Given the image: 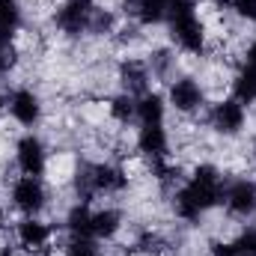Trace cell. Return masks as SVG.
<instances>
[{"label": "cell", "mask_w": 256, "mask_h": 256, "mask_svg": "<svg viewBox=\"0 0 256 256\" xmlns=\"http://www.w3.org/2000/svg\"><path fill=\"white\" fill-rule=\"evenodd\" d=\"M12 66H15V45H12V39L0 36V72H9Z\"/></svg>", "instance_id": "obj_22"}, {"label": "cell", "mask_w": 256, "mask_h": 256, "mask_svg": "<svg viewBox=\"0 0 256 256\" xmlns=\"http://www.w3.org/2000/svg\"><path fill=\"white\" fill-rule=\"evenodd\" d=\"M161 244H164V242H161L158 236H152V232H146V236L140 238V244H137V248H140L143 254H158V250H161Z\"/></svg>", "instance_id": "obj_25"}, {"label": "cell", "mask_w": 256, "mask_h": 256, "mask_svg": "<svg viewBox=\"0 0 256 256\" xmlns=\"http://www.w3.org/2000/svg\"><path fill=\"white\" fill-rule=\"evenodd\" d=\"M230 6L236 9V15H238V18L256 21V0H230Z\"/></svg>", "instance_id": "obj_24"}, {"label": "cell", "mask_w": 256, "mask_h": 256, "mask_svg": "<svg viewBox=\"0 0 256 256\" xmlns=\"http://www.w3.org/2000/svg\"><path fill=\"white\" fill-rule=\"evenodd\" d=\"M6 108H9L12 120L21 122V126H36V122L42 120V102H39V96H36L33 90H24V86L15 90V92L9 96Z\"/></svg>", "instance_id": "obj_9"}, {"label": "cell", "mask_w": 256, "mask_h": 256, "mask_svg": "<svg viewBox=\"0 0 256 256\" xmlns=\"http://www.w3.org/2000/svg\"><path fill=\"white\" fill-rule=\"evenodd\" d=\"M194 3H206V6H230V0H194Z\"/></svg>", "instance_id": "obj_27"}, {"label": "cell", "mask_w": 256, "mask_h": 256, "mask_svg": "<svg viewBox=\"0 0 256 256\" xmlns=\"http://www.w3.org/2000/svg\"><path fill=\"white\" fill-rule=\"evenodd\" d=\"M45 200H48V194H45L42 179H36V176L15 179V185H12V206L18 212H24L27 218H36L45 208Z\"/></svg>", "instance_id": "obj_4"}, {"label": "cell", "mask_w": 256, "mask_h": 256, "mask_svg": "<svg viewBox=\"0 0 256 256\" xmlns=\"http://www.w3.org/2000/svg\"><path fill=\"white\" fill-rule=\"evenodd\" d=\"M167 24L173 42L188 51V54H202L206 48V24L196 15L194 0H167Z\"/></svg>", "instance_id": "obj_2"}, {"label": "cell", "mask_w": 256, "mask_h": 256, "mask_svg": "<svg viewBox=\"0 0 256 256\" xmlns=\"http://www.w3.org/2000/svg\"><path fill=\"white\" fill-rule=\"evenodd\" d=\"M167 102H170V108H176L179 114H194V110L202 108L206 92H202V86H200L194 78H176V80L170 84Z\"/></svg>", "instance_id": "obj_8"}, {"label": "cell", "mask_w": 256, "mask_h": 256, "mask_svg": "<svg viewBox=\"0 0 256 256\" xmlns=\"http://www.w3.org/2000/svg\"><path fill=\"white\" fill-rule=\"evenodd\" d=\"M3 220H6V214H3V208H0V230H3Z\"/></svg>", "instance_id": "obj_28"}, {"label": "cell", "mask_w": 256, "mask_h": 256, "mask_svg": "<svg viewBox=\"0 0 256 256\" xmlns=\"http://www.w3.org/2000/svg\"><path fill=\"white\" fill-rule=\"evenodd\" d=\"M66 256H98L96 238H86V236H72V238L66 242Z\"/></svg>", "instance_id": "obj_20"}, {"label": "cell", "mask_w": 256, "mask_h": 256, "mask_svg": "<svg viewBox=\"0 0 256 256\" xmlns=\"http://www.w3.org/2000/svg\"><path fill=\"white\" fill-rule=\"evenodd\" d=\"M164 110H167V98L161 92H143L137 98V122L140 126H158L164 122Z\"/></svg>", "instance_id": "obj_14"}, {"label": "cell", "mask_w": 256, "mask_h": 256, "mask_svg": "<svg viewBox=\"0 0 256 256\" xmlns=\"http://www.w3.org/2000/svg\"><path fill=\"white\" fill-rule=\"evenodd\" d=\"M120 78H122V86H126L128 96L140 98L143 92H149L152 74H149V66L146 63H140V60H126L122 68H120Z\"/></svg>", "instance_id": "obj_12"}, {"label": "cell", "mask_w": 256, "mask_h": 256, "mask_svg": "<svg viewBox=\"0 0 256 256\" xmlns=\"http://www.w3.org/2000/svg\"><path fill=\"white\" fill-rule=\"evenodd\" d=\"M224 206L236 218H250L256 212V182L254 179H238L224 188Z\"/></svg>", "instance_id": "obj_6"}, {"label": "cell", "mask_w": 256, "mask_h": 256, "mask_svg": "<svg viewBox=\"0 0 256 256\" xmlns=\"http://www.w3.org/2000/svg\"><path fill=\"white\" fill-rule=\"evenodd\" d=\"M3 108H6V104H3V96H0V114H3Z\"/></svg>", "instance_id": "obj_29"}, {"label": "cell", "mask_w": 256, "mask_h": 256, "mask_svg": "<svg viewBox=\"0 0 256 256\" xmlns=\"http://www.w3.org/2000/svg\"><path fill=\"white\" fill-rule=\"evenodd\" d=\"M137 149L152 158V164L164 161L167 158V131H164V122L158 126H140L137 131Z\"/></svg>", "instance_id": "obj_10"}, {"label": "cell", "mask_w": 256, "mask_h": 256, "mask_svg": "<svg viewBox=\"0 0 256 256\" xmlns=\"http://www.w3.org/2000/svg\"><path fill=\"white\" fill-rule=\"evenodd\" d=\"M232 98L242 104H254L256 102V66L244 63V68L236 74L232 80Z\"/></svg>", "instance_id": "obj_16"}, {"label": "cell", "mask_w": 256, "mask_h": 256, "mask_svg": "<svg viewBox=\"0 0 256 256\" xmlns=\"http://www.w3.org/2000/svg\"><path fill=\"white\" fill-rule=\"evenodd\" d=\"M120 226H122V214H120V208H98V212H92V238L98 242V238H114L116 232H120Z\"/></svg>", "instance_id": "obj_15"}, {"label": "cell", "mask_w": 256, "mask_h": 256, "mask_svg": "<svg viewBox=\"0 0 256 256\" xmlns=\"http://www.w3.org/2000/svg\"><path fill=\"white\" fill-rule=\"evenodd\" d=\"M110 116L116 120V122H131V120H137V98L134 96H116L114 102H110Z\"/></svg>", "instance_id": "obj_19"}, {"label": "cell", "mask_w": 256, "mask_h": 256, "mask_svg": "<svg viewBox=\"0 0 256 256\" xmlns=\"http://www.w3.org/2000/svg\"><path fill=\"white\" fill-rule=\"evenodd\" d=\"M244 122H248L244 104L236 102V98H224V102H218V104L212 108V128H214L218 134L232 137V134H238V131L244 128Z\"/></svg>", "instance_id": "obj_7"}, {"label": "cell", "mask_w": 256, "mask_h": 256, "mask_svg": "<svg viewBox=\"0 0 256 256\" xmlns=\"http://www.w3.org/2000/svg\"><path fill=\"white\" fill-rule=\"evenodd\" d=\"M92 15H96V3L92 0H66L57 9V15H54V24L66 36H80V33L90 30Z\"/></svg>", "instance_id": "obj_3"}, {"label": "cell", "mask_w": 256, "mask_h": 256, "mask_svg": "<svg viewBox=\"0 0 256 256\" xmlns=\"http://www.w3.org/2000/svg\"><path fill=\"white\" fill-rule=\"evenodd\" d=\"M232 248H236L238 256H256V226L244 230V232L232 242Z\"/></svg>", "instance_id": "obj_21"}, {"label": "cell", "mask_w": 256, "mask_h": 256, "mask_svg": "<svg viewBox=\"0 0 256 256\" xmlns=\"http://www.w3.org/2000/svg\"><path fill=\"white\" fill-rule=\"evenodd\" d=\"M126 9L137 24L146 27L167 21V0H126Z\"/></svg>", "instance_id": "obj_13"}, {"label": "cell", "mask_w": 256, "mask_h": 256, "mask_svg": "<svg viewBox=\"0 0 256 256\" xmlns=\"http://www.w3.org/2000/svg\"><path fill=\"white\" fill-rule=\"evenodd\" d=\"M15 238L24 250H42L51 242V230H48V224H42L36 218H24L15 230Z\"/></svg>", "instance_id": "obj_11"}, {"label": "cell", "mask_w": 256, "mask_h": 256, "mask_svg": "<svg viewBox=\"0 0 256 256\" xmlns=\"http://www.w3.org/2000/svg\"><path fill=\"white\" fill-rule=\"evenodd\" d=\"M15 161H18V170L24 176H42L45 167H48V152H45V143L36 137V134H24L15 146Z\"/></svg>", "instance_id": "obj_5"}, {"label": "cell", "mask_w": 256, "mask_h": 256, "mask_svg": "<svg viewBox=\"0 0 256 256\" xmlns=\"http://www.w3.org/2000/svg\"><path fill=\"white\" fill-rule=\"evenodd\" d=\"M212 256H238V254H236L232 242H214L212 244Z\"/></svg>", "instance_id": "obj_26"}, {"label": "cell", "mask_w": 256, "mask_h": 256, "mask_svg": "<svg viewBox=\"0 0 256 256\" xmlns=\"http://www.w3.org/2000/svg\"><path fill=\"white\" fill-rule=\"evenodd\" d=\"M218 202H224V179H220V170L214 164L194 167L191 179L173 196V208L185 220H196L200 214H206Z\"/></svg>", "instance_id": "obj_1"}, {"label": "cell", "mask_w": 256, "mask_h": 256, "mask_svg": "<svg viewBox=\"0 0 256 256\" xmlns=\"http://www.w3.org/2000/svg\"><path fill=\"white\" fill-rule=\"evenodd\" d=\"M66 226H68L72 236H86V238H92V208H90V202H78V206L68 212Z\"/></svg>", "instance_id": "obj_17"}, {"label": "cell", "mask_w": 256, "mask_h": 256, "mask_svg": "<svg viewBox=\"0 0 256 256\" xmlns=\"http://www.w3.org/2000/svg\"><path fill=\"white\" fill-rule=\"evenodd\" d=\"M3 256H9V254H3Z\"/></svg>", "instance_id": "obj_30"}, {"label": "cell", "mask_w": 256, "mask_h": 256, "mask_svg": "<svg viewBox=\"0 0 256 256\" xmlns=\"http://www.w3.org/2000/svg\"><path fill=\"white\" fill-rule=\"evenodd\" d=\"M21 27V3L18 0H0V36L12 39Z\"/></svg>", "instance_id": "obj_18"}, {"label": "cell", "mask_w": 256, "mask_h": 256, "mask_svg": "<svg viewBox=\"0 0 256 256\" xmlns=\"http://www.w3.org/2000/svg\"><path fill=\"white\" fill-rule=\"evenodd\" d=\"M110 27H114V15H110V12H104V9H96L90 30H92V33H110Z\"/></svg>", "instance_id": "obj_23"}]
</instances>
